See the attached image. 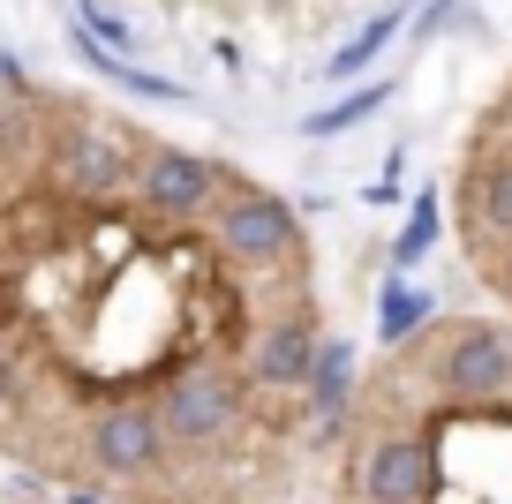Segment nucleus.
I'll use <instances>...</instances> for the list:
<instances>
[{
    "label": "nucleus",
    "mask_w": 512,
    "mask_h": 504,
    "mask_svg": "<svg viewBox=\"0 0 512 504\" xmlns=\"http://www.w3.org/2000/svg\"><path fill=\"white\" fill-rule=\"evenodd\" d=\"M339 392L317 241L234 158L91 98L0 204V467L91 504H302Z\"/></svg>",
    "instance_id": "1"
},
{
    "label": "nucleus",
    "mask_w": 512,
    "mask_h": 504,
    "mask_svg": "<svg viewBox=\"0 0 512 504\" xmlns=\"http://www.w3.org/2000/svg\"><path fill=\"white\" fill-rule=\"evenodd\" d=\"M317 504H512V316L430 309L354 369L309 474Z\"/></svg>",
    "instance_id": "2"
},
{
    "label": "nucleus",
    "mask_w": 512,
    "mask_h": 504,
    "mask_svg": "<svg viewBox=\"0 0 512 504\" xmlns=\"http://www.w3.org/2000/svg\"><path fill=\"white\" fill-rule=\"evenodd\" d=\"M452 241L475 286L512 316V76L482 98L452 158Z\"/></svg>",
    "instance_id": "3"
},
{
    "label": "nucleus",
    "mask_w": 512,
    "mask_h": 504,
    "mask_svg": "<svg viewBox=\"0 0 512 504\" xmlns=\"http://www.w3.org/2000/svg\"><path fill=\"white\" fill-rule=\"evenodd\" d=\"M91 98L61 91V83H38V76H0V204L23 196L38 174H53V158L68 151V136L83 128Z\"/></svg>",
    "instance_id": "4"
},
{
    "label": "nucleus",
    "mask_w": 512,
    "mask_h": 504,
    "mask_svg": "<svg viewBox=\"0 0 512 504\" xmlns=\"http://www.w3.org/2000/svg\"><path fill=\"white\" fill-rule=\"evenodd\" d=\"M0 504H91V497H76V489H53V482H38V474L8 467V474H0Z\"/></svg>",
    "instance_id": "5"
}]
</instances>
